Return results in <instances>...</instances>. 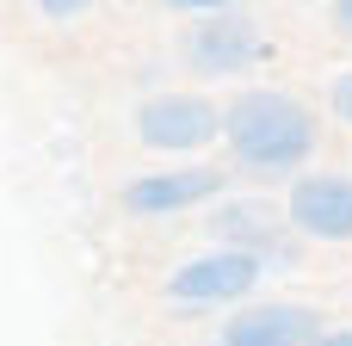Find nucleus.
<instances>
[{"instance_id":"obj_1","label":"nucleus","mask_w":352,"mask_h":346,"mask_svg":"<svg viewBox=\"0 0 352 346\" xmlns=\"http://www.w3.org/2000/svg\"><path fill=\"white\" fill-rule=\"evenodd\" d=\"M223 142L248 173H297L316 155V111L291 93H241L223 111Z\"/></svg>"},{"instance_id":"obj_2","label":"nucleus","mask_w":352,"mask_h":346,"mask_svg":"<svg viewBox=\"0 0 352 346\" xmlns=\"http://www.w3.org/2000/svg\"><path fill=\"white\" fill-rule=\"evenodd\" d=\"M260 279H266V260H260V254H248V248H210V254L186 260V266L167 279V303L186 310V316L229 310V303H241Z\"/></svg>"},{"instance_id":"obj_3","label":"nucleus","mask_w":352,"mask_h":346,"mask_svg":"<svg viewBox=\"0 0 352 346\" xmlns=\"http://www.w3.org/2000/svg\"><path fill=\"white\" fill-rule=\"evenodd\" d=\"M210 136H223V111L204 93H155L136 105V142L155 155H192Z\"/></svg>"},{"instance_id":"obj_4","label":"nucleus","mask_w":352,"mask_h":346,"mask_svg":"<svg viewBox=\"0 0 352 346\" xmlns=\"http://www.w3.org/2000/svg\"><path fill=\"white\" fill-rule=\"evenodd\" d=\"M186 62L198 74H241L254 62H266V37L248 12H204L192 31H186Z\"/></svg>"},{"instance_id":"obj_5","label":"nucleus","mask_w":352,"mask_h":346,"mask_svg":"<svg viewBox=\"0 0 352 346\" xmlns=\"http://www.w3.org/2000/svg\"><path fill=\"white\" fill-rule=\"evenodd\" d=\"M285 217L309 241H352V173H303L285 198Z\"/></svg>"},{"instance_id":"obj_6","label":"nucleus","mask_w":352,"mask_h":346,"mask_svg":"<svg viewBox=\"0 0 352 346\" xmlns=\"http://www.w3.org/2000/svg\"><path fill=\"white\" fill-rule=\"evenodd\" d=\"M328 334L309 303H248L223 322L217 346H316Z\"/></svg>"},{"instance_id":"obj_7","label":"nucleus","mask_w":352,"mask_h":346,"mask_svg":"<svg viewBox=\"0 0 352 346\" xmlns=\"http://www.w3.org/2000/svg\"><path fill=\"white\" fill-rule=\"evenodd\" d=\"M204 198H223V173L217 167H167V173H142L124 186V210L130 217H173L192 210Z\"/></svg>"},{"instance_id":"obj_8","label":"nucleus","mask_w":352,"mask_h":346,"mask_svg":"<svg viewBox=\"0 0 352 346\" xmlns=\"http://www.w3.org/2000/svg\"><path fill=\"white\" fill-rule=\"evenodd\" d=\"M210 235L229 241V248L260 254L266 266H297V248L278 235V217H272L260 198H223V204L210 210Z\"/></svg>"},{"instance_id":"obj_9","label":"nucleus","mask_w":352,"mask_h":346,"mask_svg":"<svg viewBox=\"0 0 352 346\" xmlns=\"http://www.w3.org/2000/svg\"><path fill=\"white\" fill-rule=\"evenodd\" d=\"M328 105H334V118H340V124H352V68H346V74H334Z\"/></svg>"},{"instance_id":"obj_10","label":"nucleus","mask_w":352,"mask_h":346,"mask_svg":"<svg viewBox=\"0 0 352 346\" xmlns=\"http://www.w3.org/2000/svg\"><path fill=\"white\" fill-rule=\"evenodd\" d=\"M93 0H37V12L43 19H74V12H87Z\"/></svg>"},{"instance_id":"obj_11","label":"nucleus","mask_w":352,"mask_h":346,"mask_svg":"<svg viewBox=\"0 0 352 346\" xmlns=\"http://www.w3.org/2000/svg\"><path fill=\"white\" fill-rule=\"evenodd\" d=\"M161 6H173V12H229V0H161Z\"/></svg>"},{"instance_id":"obj_12","label":"nucleus","mask_w":352,"mask_h":346,"mask_svg":"<svg viewBox=\"0 0 352 346\" xmlns=\"http://www.w3.org/2000/svg\"><path fill=\"white\" fill-rule=\"evenodd\" d=\"M328 12H334V31H340V37H352V0H334Z\"/></svg>"},{"instance_id":"obj_13","label":"nucleus","mask_w":352,"mask_h":346,"mask_svg":"<svg viewBox=\"0 0 352 346\" xmlns=\"http://www.w3.org/2000/svg\"><path fill=\"white\" fill-rule=\"evenodd\" d=\"M316 346H352V328H328V334H322Z\"/></svg>"}]
</instances>
